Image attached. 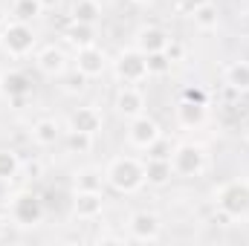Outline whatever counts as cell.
Wrapping results in <instances>:
<instances>
[{
  "instance_id": "6da1fadb",
  "label": "cell",
  "mask_w": 249,
  "mask_h": 246,
  "mask_svg": "<svg viewBox=\"0 0 249 246\" xmlns=\"http://www.w3.org/2000/svg\"><path fill=\"white\" fill-rule=\"evenodd\" d=\"M212 203L232 223L249 220V177H232L212 188Z\"/></svg>"
},
{
  "instance_id": "7a4b0ae2",
  "label": "cell",
  "mask_w": 249,
  "mask_h": 246,
  "mask_svg": "<svg viewBox=\"0 0 249 246\" xmlns=\"http://www.w3.org/2000/svg\"><path fill=\"white\" fill-rule=\"evenodd\" d=\"M105 183L119 194H136L145 185V159L130 157V154L113 157L105 165Z\"/></svg>"
},
{
  "instance_id": "3957f363",
  "label": "cell",
  "mask_w": 249,
  "mask_h": 246,
  "mask_svg": "<svg viewBox=\"0 0 249 246\" xmlns=\"http://www.w3.org/2000/svg\"><path fill=\"white\" fill-rule=\"evenodd\" d=\"M6 214H9V220H12L18 229H35V226L44 223L47 206H44V200H41L32 188H18V191L9 194V200H6Z\"/></svg>"
},
{
  "instance_id": "277c9868",
  "label": "cell",
  "mask_w": 249,
  "mask_h": 246,
  "mask_svg": "<svg viewBox=\"0 0 249 246\" xmlns=\"http://www.w3.org/2000/svg\"><path fill=\"white\" fill-rule=\"evenodd\" d=\"M168 162H171L174 177H186V180L200 177V174L209 168V148H206L203 142H197V139L177 142V145L171 148Z\"/></svg>"
},
{
  "instance_id": "5b68a950",
  "label": "cell",
  "mask_w": 249,
  "mask_h": 246,
  "mask_svg": "<svg viewBox=\"0 0 249 246\" xmlns=\"http://www.w3.org/2000/svg\"><path fill=\"white\" fill-rule=\"evenodd\" d=\"M0 50L9 58L20 61V58L32 55L38 50V32L32 29V23H23V20H12L9 18L6 26L0 29Z\"/></svg>"
},
{
  "instance_id": "8992f818",
  "label": "cell",
  "mask_w": 249,
  "mask_h": 246,
  "mask_svg": "<svg viewBox=\"0 0 249 246\" xmlns=\"http://www.w3.org/2000/svg\"><path fill=\"white\" fill-rule=\"evenodd\" d=\"M110 67H113V75H116L119 84H142V81L151 78V75H148V55L139 53L136 47L122 50V53L110 61Z\"/></svg>"
},
{
  "instance_id": "52a82bcc",
  "label": "cell",
  "mask_w": 249,
  "mask_h": 246,
  "mask_svg": "<svg viewBox=\"0 0 249 246\" xmlns=\"http://www.w3.org/2000/svg\"><path fill=\"white\" fill-rule=\"evenodd\" d=\"M162 238V220L157 211H148V209H139L127 217V241H136V244H154Z\"/></svg>"
},
{
  "instance_id": "ba28073f",
  "label": "cell",
  "mask_w": 249,
  "mask_h": 246,
  "mask_svg": "<svg viewBox=\"0 0 249 246\" xmlns=\"http://www.w3.org/2000/svg\"><path fill=\"white\" fill-rule=\"evenodd\" d=\"M0 96H3L9 105L23 107V105L29 102V96H32V78H29L23 70H18V67L3 70V72H0Z\"/></svg>"
},
{
  "instance_id": "9c48e42d",
  "label": "cell",
  "mask_w": 249,
  "mask_h": 246,
  "mask_svg": "<svg viewBox=\"0 0 249 246\" xmlns=\"http://www.w3.org/2000/svg\"><path fill=\"white\" fill-rule=\"evenodd\" d=\"M162 136V124L148 113H139L133 119H127V145L136 151H148L157 139Z\"/></svg>"
},
{
  "instance_id": "30bf717a",
  "label": "cell",
  "mask_w": 249,
  "mask_h": 246,
  "mask_svg": "<svg viewBox=\"0 0 249 246\" xmlns=\"http://www.w3.org/2000/svg\"><path fill=\"white\" fill-rule=\"evenodd\" d=\"M107 67H110V58H107V53L99 44L75 50V72H81L87 81L90 78H102L107 72Z\"/></svg>"
},
{
  "instance_id": "8fae6325",
  "label": "cell",
  "mask_w": 249,
  "mask_h": 246,
  "mask_svg": "<svg viewBox=\"0 0 249 246\" xmlns=\"http://www.w3.org/2000/svg\"><path fill=\"white\" fill-rule=\"evenodd\" d=\"M105 211V191H72V217L93 223Z\"/></svg>"
},
{
  "instance_id": "7c38bea8",
  "label": "cell",
  "mask_w": 249,
  "mask_h": 246,
  "mask_svg": "<svg viewBox=\"0 0 249 246\" xmlns=\"http://www.w3.org/2000/svg\"><path fill=\"white\" fill-rule=\"evenodd\" d=\"M105 127V113L96 105H81L67 116V130H78V133H90L99 136Z\"/></svg>"
},
{
  "instance_id": "4fadbf2b",
  "label": "cell",
  "mask_w": 249,
  "mask_h": 246,
  "mask_svg": "<svg viewBox=\"0 0 249 246\" xmlns=\"http://www.w3.org/2000/svg\"><path fill=\"white\" fill-rule=\"evenodd\" d=\"M148 102H145V93L136 87V84H122L113 96V110L122 116V119H133L139 113H145Z\"/></svg>"
},
{
  "instance_id": "5bb4252c",
  "label": "cell",
  "mask_w": 249,
  "mask_h": 246,
  "mask_svg": "<svg viewBox=\"0 0 249 246\" xmlns=\"http://www.w3.org/2000/svg\"><path fill=\"white\" fill-rule=\"evenodd\" d=\"M168 44H171V35H168L162 26H157V23H145V26H139V29L133 32V47H136L139 53H145V55H151V53H165Z\"/></svg>"
},
{
  "instance_id": "9a60e30c",
  "label": "cell",
  "mask_w": 249,
  "mask_h": 246,
  "mask_svg": "<svg viewBox=\"0 0 249 246\" xmlns=\"http://www.w3.org/2000/svg\"><path fill=\"white\" fill-rule=\"evenodd\" d=\"M35 67L47 78H61L64 72H67V67H70V58H67V53H64L61 47L50 44V47H44V50L35 53Z\"/></svg>"
},
{
  "instance_id": "2e32d148",
  "label": "cell",
  "mask_w": 249,
  "mask_h": 246,
  "mask_svg": "<svg viewBox=\"0 0 249 246\" xmlns=\"http://www.w3.org/2000/svg\"><path fill=\"white\" fill-rule=\"evenodd\" d=\"M174 119H177V124H180L183 130H200L203 124L209 122V105L180 99L177 107H174Z\"/></svg>"
},
{
  "instance_id": "e0dca14e",
  "label": "cell",
  "mask_w": 249,
  "mask_h": 246,
  "mask_svg": "<svg viewBox=\"0 0 249 246\" xmlns=\"http://www.w3.org/2000/svg\"><path fill=\"white\" fill-rule=\"evenodd\" d=\"M29 133H32V142H35L38 148H53V145H58V142L64 139L61 122L53 119V116H41V119H35Z\"/></svg>"
},
{
  "instance_id": "ac0fdd59",
  "label": "cell",
  "mask_w": 249,
  "mask_h": 246,
  "mask_svg": "<svg viewBox=\"0 0 249 246\" xmlns=\"http://www.w3.org/2000/svg\"><path fill=\"white\" fill-rule=\"evenodd\" d=\"M223 84L235 93H249V61L247 58H235V61L226 64L223 70Z\"/></svg>"
},
{
  "instance_id": "d6986e66",
  "label": "cell",
  "mask_w": 249,
  "mask_h": 246,
  "mask_svg": "<svg viewBox=\"0 0 249 246\" xmlns=\"http://www.w3.org/2000/svg\"><path fill=\"white\" fill-rule=\"evenodd\" d=\"M105 171L96 165H84L72 174V191H105Z\"/></svg>"
},
{
  "instance_id": "ffe728a7",
  "label": "cell",
  "mask_w": 249,
  "mask_h": 246,
  "mask_svg": "<svg viewBox=\"0 0 249 246\" xmlns=\"http://www.w3.org/2000/svg\"><path fill=\"white\" fill-rule=\"evenodd\" d=\"M64 41L75 50L81 47H90L96 44V26L93 23H78V20H70V26L64 29Z\"/></svg>"
},
{
  "instance_id": "44dd1931",
  "label": "cell",
  "mask_w": 249,
  "mask_h": 246,
  "mask_svg": "<svg viewBox=\"0 0 249 246\" xmlns=\"http://www.w3.org/2000/svg\"><path fill=\"white\" fill-rule=\"evenodd\" d=\"M174 177L171 171V162L168 159H154V157H145V183L148 185H168Z\"/></svg>"
},
{
  "instance_id": "7402d4cb",
  "label": "cell",
  "mask_w": 249,
  "mask_h": 246,
  "mask_svg": "<svg viewBox=\"0 0 249 246\" xmlns=\"http://www.w3.org/2000/svg\"><path fill=\"white\" fill-rule=\"evenodd\" d=\"M191 20H194V26H197L200 32H214V29L220 26V9H217V3H214V0L203 3L200 9L191 12Z\"/></svg>"
},
{
  "instance_id": "603a6c76",
  "label": "cell",
  "mask_w": 249,
  "mask_h": 246,
  "mask_svg": "<svg viewBox=\"0 0 249 246\" xmlns=\"http://www.w3.org/2000/svg\"><path fill=\"white\" fill-rule=\"evenodd\" d=\"M70 20H78V23H99L102 20V3L99 0H72L70 6Z\"/></svg>"
},
{
  "instance_id": "cb8c5ba5",
  "label": "cell",
  "mask_w": 249,
  "mask_h": 246,
  "mask_svg": "<svg viewBox=\"0 0 249 246\" xmlns=\"http://www.w3.org/2000/svg\"><path fill=\"white\" fill-rule=\"evenodd\" d=\"M41 15H44L41 0H12V3H9V18H12V20L32 23V20L41 18Z\"/></svg>"
},
{
  "instance_id": "d4e9b609",
  "label": "cell",
  "mask_w": 249,
  "mask_h": 246,
  "mask_svg": "<svg viewBox=\"0 0 249 246\" xmlns=\"http://www.w3.org/2000/svg\"><path fill=\"white\" fill-rule=\"evenodd\" d=\"M20 165L23 159L18 157V151L0 148V183H12L15 177H20Z\"/></svg>"
},
{
  "instance_id": "484cf974",
  "label": "cell",
  "mask_w": 249,
  "mask_h": 246,
  "mask_svg": "<svg viewBox=\"0 0 249 246\" xmlns=\"http://www.w3.org/2000/svg\"><path fill=\"white\" fill-rule=\"evenodd\" d=\"M64 142H67L70 154H90L96 136H90V133H78V130H64Z\"/></svg>"
},
{
  "instance_id": "4316f807",
  "label": "cell",
  "mask_w": 249,
  "mask_h": 246,
  "mask_svg": "<svg viewBox=\"0 0 249 246\" xmlns=\"http://www.w3.org/2000/svg\"><path fill=\"white\" fill-rule=\"evenodd\" d=\"M174 70V61L165 55V53H151L148 55V75L151 78H162V75H168Z\"/></svg>"
},
{
  "instance_id": "83f0119b",
  "label": "cell",
  "mask_w": 249,
  "mask_h": 246,
  "mask_svg": "<svg viewBox=\"0 0 249 246\" xmlns=\"http://www.w3.org/2000/svg\"><path fill=\"white\" fill-rule=\"evenodd\" d=\"M171 148H174V145H171L165 136H160V139L148 148V154H145V157H154V159H168V157H171Z\"/></svg>"
},
{
  "instance_id": "f1b7e54d",
  "label": "cell",
  "mask_w": 249,
  "mask_h": 246,
  "mask_svg": "<svg viewBox=\"0 0 249 246\" xmlns=\"http://www.w3.org/2000/svg\"><path fill=\"white\" fill-rule=\"evenodd\" d=\"M165 55H168V58H171L174 64H180L183 58H186V47H183L180 41H174V38H171V44L165 47Z\"/></svg>"
},
{
  "instance_id": "f546056e",
  "label": "cell",
  "mask_w": 249,
  "mask_h": 246,
  "mask_svg": "<svg viewBox=\"0 0 249 246\" xmlns=\"http://www.w3.org/2000/svg\"><path fill=\"white\" fill-rule=\"evenodd\" d=\"M180 99H188V102H203L206 105V93L200 87H183L180 90Z\"/></svg>"
},
{
  "instance_id": "4dcf8cb0",
  "label": "cell",
  "mask_w": 249,
  "mask_h": 246,
  "mask_svg": "<svg viewBox=\"0 0 249 246\" xmlns=\"http://www.w3.org/2000/svg\"><path fill=\"white\" fill-rule=\"evenodd\" d=\"M20 171H23L26 177H32V180H38V177L44 174V165H41V162H23Z\"/></svg>"
},
{
  "instance_id": "1f68e13d",
  "label": "cell",
  "mask_w": 249,
  "mask_h": 246,
  "mask_svg": "<svg viewBox=\"0 0 249 246\" xmlns=\"http://www.w3.org/2000/svg\"><path fill=\"white\" fill-rule=\"evenodd\" d=\"M203 3H209V0H177V9L191 15V12H194V9H200Z\"/></svg>"
},
{
  "instance_id": "d6a6232c",
  "label": "cell",
  "mask_w": 249,
  "mask_h": 246,
  "mask_svg": "<svg viewBox=\"0 0 249 246\" xmlns=\"http://www.w3.org/2000/svg\"><path fill=\"white\" fill-rule=\"evenodd\" d=\"M9 223H12V220H9V214H0V241L6 238V229H9Z\"/></svg>"
},
{
  "instance_id": "836d02e7",
  "label": "cell",
  "mask_w": 249,
  "mask_h": 246,
  "mask_svg": "<svg viewBox=\"0 0 249 246\" xmlns=\"http://www.w3.org/2000/svg\"><path fill=\"white\" fill-rule=\"evenodd\" d=\"M6 20H9V6H3V3H0V29L6 26Z\"/></svg>"
},
{
  "instance_id": "e575fe53",
  "label": "cell",
  "mask_w": 249,
  "mask_h": 246,
  "mask_svg": "<svg viewBox=\"0 0 249 246\" xmlns=\"http://www.w3.org/2000/svg\"><path fill=\"white\" fill-rule=\"evenodd\" d=\"M241 133H244V139L249 142V113H247V119H244V124H241Z\"/></svg>"
},
{
  "instance_id": "d590c367",
  "label": "cell",
  "mask_w": 249,
  "mask_h": 246,
  "mask_svg": "<svg viewBox=\"0 0 249 246\" xmlns=\"http://www.w3.org/2000/svg\"><path fill=\"white\" fill-rule=\"evenodd\" d=\"M58 3H61V0H41V6H44V12H47V9H55Z\"/></svg>"
},
{
  "instance_id": "8d00e7d4",
  "label": "cell",
  "mask_w": 249,
  "mask_h": 246,
  "mask_svg": "<svg viewBox=\"0 0 249 246\" xmlns=\"http://www.w3.org/2000/svg\"><path fill=\"white\" fill-rule=\"evenodd\" d=\"M130 3H151V0H130Z\"/></svg>"
}]
</instances>
